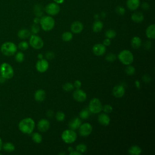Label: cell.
I'll list each match as a JSON object with an SVG mask.
<instances>
[{
	"label": "cell",
	"instance_id": "6",
	"mask_svg": "<svg viewBox=\"0 0 155 155\" xmlns=\"http://www.w3.org/2000/svg\"><path fill=\"white\" fill-rule=\"evenodd\" d=\"M0 75L5 79H10L14 75L13 67L8 63L4 62L0 65Z\"/></svg>",
	"mask_w": 155,
	"mask_h": 155
},
{
	"label": "cell",
	"instance_id": "12",
	"mask_svg": "<svg viewBox=\"0 0 155 155\" xmlns=\"http://www.w3.org/2000/svg\"><path fill=\"white\" fill-rule=\"evenodd\" d=\"M49 67V64L47 59H39L36 63V70L39 73H45L47 71Z\"/></svg>",
	"mask_w": 155,
	"mask_h": 155
},
{
	"label": "cell",
	"instance_id": "55",
	"mask_svg": "<svg viewBox=\"0 0 155 155\" xmlns=\"http://www.w3.org/2000/svg\"><path fill=\"white\" fill-rule=\"evenodd\" d=\"M6 79L0 75V83H4Z\"/></svg>",
	"mask_w": 155,
	"mask_h": 155
},
{
	"label": "cell",
	"instance_id": "9",
	"mask_svg": "<svg viewBox=\"0 0 155 155\" xmlns=\"http://www.w3.org/2000/svg\"><path fill=\"white\" fill-rule=\"evenodd\" d=\"M79 134L82 137H87L93 131V127L92 125L88 122H85L82 124L78 128Z\"/></svg>",
	"mask_w": 155,
	"mask_h": 155
},
{
	"label": "cell",
	"instance_id": "30",
	"mask_svg": "<svg viewBox=\"0 0 155 155\" xmlns=\"http://www.w3.org/2000/svg\"><path fill=\"white\" fill-rule=\"evenodd\" d=\"M62 39L65 42H69L73 39V33L70 31H65L62 35Z\"/></svg>",
	"mask_w": 155,
	"mask_h": 155
},
{
	"label": "cell",
	"instance_id": "34",
	"mask_svg": "<svg viewBox=\"0 0 155 155\" xmlns=\"http://www.w3.org/2000/svg\"><path fill=\"white\" fill-rule=\"evenodd\" d=\"M125 73L127 75L131 76V75H133L135 73L136 69H135L134 66L130 64V65H128L126 67V68L125 69Z\"/></svg>",
	"mask_w": 155,
	"mask_h": 155
},
{
	"label": "cell",
	"instance_id": "45",
	"mask_svg": "<svg viewBox=\"0 0 155 155\" xmlns=\"http://www.w3.org/2000/svg\"><path fill=\"white\" fill-rule=\"evenodd\" d=\"M152 43L150 41H147L143 44V47L145 50H150L151 48Z\"/></svg>",
	"mask_w": 155,
	"mask_h": 155
},
{
	"label": "cell",
	"instance_id": "5",
	"mask_svg": "<svg viewBox=\"0 0 155 155\" xmlns=\"http://www.w3.org/2000/svg\"><path fill=\"white\" fill-rule=\"evenodd\" d=\"M1 53L7 56L14 55L17 51V46L12 42H5L1 47Z\"/></svg>",
	"mask_w": 155,
	"mask_h": 155
},
{
	"label": "cell",
	"instance_id": "7",
	"mask_svg": "<svg viewBox=\"0 0 155 155\" xmlns=\"http://www.w3.org/2000/svg\"><path fill=\"white\" fill-rule=\"evenodd\" d=\"M102 107L101 101L98 98L94 97L90 100L88 109L93 114H98L102 111Z\"/></svg>",
	"mask_w": 155,
	"mask_h": 155
},
{
	"label": "cell",
	"instance_id": "28",
	"mask_svg": "<svg viewBox=\"0 0 155 155\" xmlns=\"http://www.w3.org/2000/svg\"><path fill=\"white\" fill-rule=\"evenodd\" d=\"M2 148H3V150L5 152L11 153V152H13L15 150V147L14 144L11 143V142H6V143L2 144Z\"/></svg>",
	"mask_w": 155,
	"mask_h": 155
},
{
	"label": "cell",
	"instance_id": "39",
	"mask_svg": "<svg viewBox=\"0 0 155 155\" xmlns=\"http://www.w3.org/2000/svg\"><path fill=\"white\" fill-rule=\"evenodd\" d=\"M18 47L20 50L24 51V50H26L28 48L29 44L27 42H26L25 41H21V42L19 43Z\"/></svg>",
	"mask_w": 155,
	"mask_h": 155
},
{
	"label": "cell",
	"instance_id": "48",
	"mask_svg": "<svg viewBox=\"0 0 155 155\" xmlns=\"http://www.w3.org/2000/svg\"><path fill=\"white\" fill-rule=\"evenodd\" d=\"M141 6H142V8L143 10H148L150 8V5L147 2H143Z\"/></svg>",
	"mask_w": 155,
	"mask_h": 155
},
{
	"label": "cell",
	"instance_id": "15",
	"mask_svg": "<svg viewBox=\"0 0 155 155\" xmlns=\"http://www.w3.org/2000/svg\"><path fill=\"white\" fill-rule=\"evenodd\" d=\"M93 53L97 56L104 55L106 52V47L102 44H96L92 48Z\"/></svg>",
	"mask_w": 155,
	"mask_h": 155
},
{
	"label": "cell",
	"instance_id": "36",
	"mask_svg": "<svg viewBox=\"0 0 155 155\" xmlns=\"http://www.w3.org/2000/svg\"><path fill=\"white\" fill-rule=\"evenodd\" d=\"M15 60L16 62H19V63H21V62H22L24 60V58H25V56L24 54V53L21 51H19V52H17L15 53Z\"/></svg>",
	"mask_w": 155,
	"mask_h": 155
},
{
	"label": "cell",
	"instance_id": "41",
	"mask_svg": "<svg viewBox=\"0 0 155 155\" xmlns=\"http://www.w3.org/2000/svg\"><path fill=\"white\" fill-rule=\"evenodd\" d=\"M115 12L120 16H122L125 13V9L122 6H117L115 8Z\"/></svg>",
	"mask_w": 155,
	"mask_h": 155
},
{
	"label": "cell",
	"instance_id": "60",
	"mask_svg": "<svg viewBox=\"0 0 155 155\" xmlns=\"http://www.w3.org/2000/svg\"><path fill=\"white\" fill-rule=\"evenodd\" d=\"M59 154H65V153H62H62H59Z\"/></svg>",
	"mask_w": 155,
	"mask_h": 155
},
{
	"label": "cell",
	"instance_id": "49",
	"mask_svg": "<svg viewBox=\"0 0 155 155\" xmlns=\"http://www.w3.org/2000/svg\"><path fill=\"white\" fill-rule=\"evenodd\" d=\"M46 115L48 117H52L54 115V112L51 110H48L46 113Z\"/></svg>",
	"mask_w": 155,
	"mask_h": 155
},
{
	"label": "cell",
	"instance_id": "3",
	"mask_svg": "<svg viewBox=\"0 0 155 155\" xmlns=\"http://www.w3.org/2000/svg\"><path fill=\"white\" fill-rule=\"evenodd\" d=\"M119 61L124 65L131 64L134 61V56L132 52L128 50H123L117 55Z\"/></svg>",
	"mask_w": 155,
	"mask_h": 155
},
{
	"label": "cell",
	"instance_id": "51",
	"mask_svg": "<svg viewBox=\"0 0 155 155\" xmlns=\"http://www.w3.org/2000/svg\"><path fill=\"white\" fill-rule=\"evenodd\" d=\"M69 154H70V155H81V153H80L79 152L75 150L72 151L71 152H70Z\"/></svg>",
	"mask_w": 155,
	"mask_h": 155
},
{
	"label": "cell",
	"instance_id": "29",
	"mask_svg": "<svg viewBox=\"0 0 155 155\" xmlns=\"http://www.w3.org/2000/svg\"><path fill=\"white\" fill-rule=\"evenodd\" d=\"M31 139L35 143H40L42 141V136L39 133H38V132L32 133Z\"/></svg>",
	"mask_w": 155,
	"mask_h": 155
},
{
	"label": "cell",
	"instance_id": "50",
	"mask_svg": "<svg viewBox=\"0 0 155 155\" xmlns=\"http://www.w3.org/2000/svg\"><path fill=\"white\" fill-rule=\"evenodd\" d=\"M134 84L137 89H139L140 88V82L139 80H136L134 82Z\"/></svg>",
	"mask_w": 155,
	"mask_h": 155
},
{
	"label": "cell",
	"instance_id": "19",
	"mask_svg": "<svg viewBox=\"0 0 155 155\" xmlns=\"http://www.w3.org/2000/svg\"><path fill=\"white\" fill-rule=\"evenodd\" d=\"M82 124V120L80 117H75L73 118L69 122L68 126L70 129L76 130L79 128L80 125Z\"/></svg>",
	"mask_w": 155,
	"mask_h": 155
},
{
	"label": "cell",
	"instance_id": "23",
	"mask_svg": "<svg viewBox=\"0 0 155 155\" xmlns=\"http://www.w3.org/2000/svg\"><path fill=\"white\" fill-rule=\"evenodd\" d=\"M31 35V31L29 30L26 29V28L21 29L18 32V38H20L21 39H23V40L30 38Z\"/></svg>",
	"mask_w": 155,
	"mask_h": 155
},
{
	"label": "cell",
	"instance_id": "17",
	"mask_svg": "<svg viewBox=\"0 0 155 155\" xmlns=\"http://www.w3.org/2000/svg\"><path fill=\"white\" fill-rule=\"evenodd\" d=\"M97 120L102 126H108L110 123V118L105 113L99 114L97 116Z\"/></svg>",
	"mask_w": 155,
	"mask_h": 155
},
{
	"label": "cell",
	"instance_id": "42",
	"mask_svg": "<svg viewBox=\"0 0 155 155\" xmlns=\"http://www.w3.org/2000/svg\"><path fill=\"white\" fill-rule=\"evenodd\" d=\"M102 110L104 111V113H105L107 114H109V113L112 112V111H113V107L111 105H110V104L105 105L104 106L102 107Z\"/></svg>",
	"mask_w": 155,
	"mask_h": 155
},
{
	"label": "cell",
	"instance_id": "4",
	"mask_svg": "<svg viewBox=\"0 0 155 155\" xmlns=\"http://www.w3.org/2000/svg\"><path fill=\"white\" fill-rule=\"evenodd\" d=\"M78 137L76 132L71 129H67L63 131L61 134V139L64 142L67 144L74 143Z\"/></svg>",
	"mask_w": 155,
	"mask_h": 155
},
{
	"label": "cell",
	"instance_id": "46",
	"mask_svg": "<svg viewBox=\"0 0 155 155\" xmlns=\"http://www.w3.org/2000/svg\"><path fill=\"white\" fill-rule=\"evenodd\" d=\"M73 86H74V88H75L76 89H79L82 86V83L81 82V81L79 80H76L74 81V82H73Z\"/></svg>",
	"mask_w": 155,
	"mask_h": 155
},
{
	"label": "cell",
	"instance_id": "53",
	"mask_svg": "<svg viewBox=\"0 0 155 155\" xmlns=\"http://www.w3.org/2000/svg\"><path fill=\"white\" fill-rule=\"evenodd\" d=\"M53 1L54 2H56V4H61L64 2V0H53Z\"/></svg>",
	"mask_w": 155,
	"mask_h": 155
},
{
	"label": "cell",
	"instance_id": "21",
	"mask_svg": "<svg viewBox=\"0 0 155 155\" xmlns=\"http://www.w3.org/2000/svg\"><path fill=\"white\" fill-rule=\"evenodd\" d=\"M145 34L147 37L150 39H154L155 38V25L154 24L150 25L146 29Z\"/></svg>",
	"mask_w": 155,
	"mask_h": 155
},
{
	"label": "cell",
	"instance_id": "27",
	"mask_svg": "<svg viewBox=\"0 0 155 155\" xmlns=\"http://www.w3.org/2000/svg\"><path fill=\"white\" fill-rule=\"evenodd\" d=\"M142 153V148L136 145H133L128 149V153L131 155H139Z\"/></svg>",
	"mask_w": 155,
	"mask_h": 155
},
{
	"label": "cell",
	"instance_id": "40",
	"mask_svg": "<svg viewBox=\"0 0 155 155\" xmlns=\"http://www.w3.org/2000/svg\"><path fill=\"white\" fill-rule=\"evenodd\" d=\"M105 59L108 62H114L116 59V55L113 53H109L106 55Z\"/></svg>",
	"mask_w": 155,
	"mask_h": 155
},
{
	"label": "cell",
	"instance_id": "37",
	"mask_svg": "<svg viewBox=\"0 0 155 155\" xmlns=\"http://www.w3.org/2000/svg\"><path fill=\"white\" fill-rule=\"evenodd\" d=\"M62 88L65 91H71L74 89V86L71 82H68L62 85Z\"/></svg>",
	"mask_w": 155,
	"mask_h": 155
},
{
	"label": "cell",
	"instance_id": "33",
	"mask_svg": "<svg viewBox=\"0 0 155 155\" xmlns=\"http://www.w3.org/2000/svg\"><path fill=\"white\" fill-rule=\"evenodd\" d=\"M76 150L78 152H79L80 153L82 154V153H84L87 151V147L85 144L84 143H79L78 145H76Z\"/></svg>",
	"mask_w": 155,
	"mask_h": 155
},
{
	"label": "cell",
	"instance_id": "54",
	"mask_svg": "<svg viewBox=\"0 0 155 155\" xmlns=\"http://www.w3.org/2000/svg\"><path fill=\"white\" fill-rule=\"evenodd\" d=\"M43 58H44V55L42 53H39L38 54V59H43Z\"/></svg>",
	"mask_w": 155,
	"mask_h": 155
},
{
	"label": "cell",
	"instance_id": "25",
	"mask_svg": "<svg viewBox=\"0 0 155 155\" xmlns=\"http://www.w3.org/2000/svg\"><path fill=\"white\" fill-rule=\"evenodd\" d=\"M44 7L41 4H36L33 7V13L37 17L41 18L44 14Z\"/></svg>",
	"mask_w": 155,
	"mask_h": 155
},
{
	"label": "cell",
	"instance_id": "18",
	"mask_svg": "<svg viewBox=\"0 0 155 155\" xmlns=\"http://www.w3.org/2000/svg\"><path fill=\"white\" fill-rule=\"evenodd\" d=\"M46 97V93L42 89L37 90L34 94V98L38 102H42Z\"/></svg>",
	"mask_w": 155,
	"mask_h": 155
},
{
	"label": "cell",
	"instance_id": "24",
	"mask_svg": "<svg viewBox=\"0 0 155 155\" xmlns=\"http://www.w3.org/2000/svg\"><path fill=\"white\" fill-rule=\"evenodd\" d=\"M142 44V40L139 36H134L131 40V45L134 49L139 48Z\"/></svg>",
	"mask_w": 155,
	"mask_h": 155
},
{
	"label": "cell",
	"instance_id": "59",
	"mask_svg": "<svg viewBox=\"0 0 155 155\" xmlns=\"http://www.w3.org/2000/svg\"><path fill=\"white\" fill-rule=\"evenodd\" d=\"M101 16H102V18H105V13L104 12H102V13H101Z\"/></svg>",
	"mask_w": 155,
	"mask_h": 155
},
{
	"label": "cell",
	"instance_id": "35",
	"mask_svg": "<svg viewBox=\"0 0 155 155\" xmlns=\"http://www.w3.org/2000/svg\"><path fill=\"white\" fill-rule=\"evenodd\" d=\"M55 118L57 121L62 122L65 120V113L61 111H59L56 112V113L55 114Z\"/></svg>",
	"mask_w": 155,
	"mask_h": 155
},
{
	"label": "cell",
	"instance_id": "52",
	"mask_svg": "<svg viewBox=\"0 0 155 155\" xmlns=\"http://www.w3.org/2000/svg\"><path fill=\"white\" fill-rule=\"evenodd\" d=\"M40 19H41V18H39V17L36 16V17L33 19V22H34L35 24H39V22H40Z\"/></svg>",
	"mask_w": 155,
	"mask_h": 155
},
{
	"label": "cell",
	"instance_id": "11",
	"mask_svg": "<svg viewBox=\"0 0 155 155\" xmlns=\"http://www.w3.org/2000/svg\"><path fill=\"white\" fill-rule=\"evenodd\" d=\"M73 99L78 102H83L86 101L87 98V93L82 90L79 88L76 89L73 93Z\"/></svg>",
	"mask_w": 155,
	"mask_h": 155
},
{
	"label": "cell",
	"instance_id": "20",
	"mask_svg": "<svg viewBox=\"0 0 155 155\" xmlns=\"http://www.w3.org/2000/svg\"><path fill=\"white\" fill-rule=\"evenodd\" d=\"M127 8L131 11H134L138 8L140 5V0H127Z\"/></svg>",
	"mask_w": 155,
	"mask_h": 155
},
{
	"label": "cell",
	"instance_id": "8",
	"mask_svg": "<svg viewBox=\"0 0 155 155\" xmlns=\"http://www.w3.org/2000/svg\"><path fill=\"white\" fill-rule=\"evenodd\" d=\"M29 44L31 46V47L36 50L41 49L44 45V41L40 36L33 34H31L30 36Z\"/></svg>",
	"mask_w": 155,
	"mask_h": 155
},
{
	"label": "cell",
	"instance_id": "1",
	"mask_svg": "<svg viewBox=\"0 0 155 155\" xmlns=\"http://www.w3.org/2000/svg\"><path fill=\"white\" fill-rule=\"evenodd\" d=\"M18 128L22 133L30 134L34 131L35 128V122L32 118L26 117L19 122Z\"/></svg>",
	"mask_w": 155,
	"mask_h": 155
},
{
	"label": "cell",
	"instance_id": "32",
	"mask_svg": "<svg viewBox=\"0 0 155 155\" xmlns=\"http://www.w3.org/2000/svg\"><path fill=\"white\" fill-rule=\"evenodd\" d=\"M90 116V111L88 109L84 108L79 113V117L81 119H87Z\"/></svg>",
	"mask_w": 155,
	"mask_h": 155
},
{
	"label": "cell",
	"instance_id": "38",
	"mask_svg": "<svg viewBox=\"0 0 155 155\" xmlns=\"http://www.w3.org/2000/svg\"><path fill=\"white\" fill-rule=\"evenodd\" d=\"M40 31V27L38 24H33L31 27V33L33 35L38 34Z\"/></svg>",
	"mask_w": 155,
	"mask_h": 155
},
{
	"label": "cell",
	"instance_id": "26",
	"mask_svg": "<svg viewBox=\"0 0 155 155\" xmlns=\"http://www.w3.org/2000/svg\"><path fill=\"white\" fill-rule=\"evenodd\" d=\"M104 27V24L103 22L101 21L98 20H96L92 25V30L94 33H98L100 32Z\"/></svg>",
	"mask_w": 155,
	"mask_h": 155
},
{
	"label": "cell",
	"instance_id": "44",
	"mask_svg": "<svg viewBox=\"0 0 155 155\" xmlns=\"http://www.w3.org/2000/svg\"><path fill=\"white\" fill-rule=\"evenodd\" d=\"M142 81L145 82V83H149L150 82V81H151V78L150 75L148 74H144L142 76Z\"/></svg>",
	"mask_w": 155,
	"mask_h": 155
},
{
	"label": "cell",
	"instance_id": "13",
	"mask_svg": "<svg viewBox=\"0 0 155 155\" xmlns=\"http://www.w3.org/2000/svg\"><path fill=\"white\" fill-rule=\"evenodd\" d=\"M112 93L115 97L120 98L124 96L125 93V88L123 85L119 84L115 85L113 87Z\"/></svg>",
	"mask_w": 155,
	"mask_h": 155
},
{
	"label": "cell",
	"instance_id": "14",
	"mask_svg": "<svg viewBox=\"0 0 155 155\" xmlns=\"http://www.w3.org/2000/svg\"><path fill=\"white\" fill-rule=\"evenodd\" d=\"M50 127V123L47 119H40L37 124L38 130L41 132H46Z\"/></svg>",
	"mask_w": 155,
	"mask_h": 155
},
{
	"label": "cell",
	"instance_id": "22",
	"mask_svg": "<svg viewBox=\"0 0 155 155\" xmlns=\"http://www.w3.org/2000/svg\"><path fill=\"white\" fill-rule=\"evenodd\" d=\"M131 20L135 23H140L144 19L143 15L140 12H134L131 16Z\"/></svg>",
	"mask_w": 155,
	"mask_h": 155
},
{
	"label": "cell",
	"instance_id": "58",
	"mask_svg": "<svg viewBox=\"0 0 155 155\" xmlns=\"http://www.w3.org/2000/svg\"><path fill=\"white\" fill-rule=\"evenodd\" d=\"M2 141L0 138V150L2 149Z\"/></svg>",
	"mask_w": 155,
	"mask_h": 155
},
{
	"label": "cell",
	"instance_id": "47",
	"mask_svg": "<svg viewBox=\"0 0 155 155\" xmlns=\"http://www.w3.org/2000/svg\"><path fill=\"white\" fill-rule=\"evenodd\" d=\"M104 45H105V47H108L109 45H110L111 44V39H108V38H105L104 41H103V44Z\"/></svg>",
	"mask_w": 155,
	"mask_h": 155
},
{
	"label": "cell",
	"instance_id": "31",
	"mask_svg": "<svg viewBox=\"0 0 155 155\" xmlns=\"http://www.w3.org/2000/svg\"><path fill=\"white\" fill-rule=\"evenodd\" d=\"M116 31L113 29H108L105 33V36L107 38L113 39L116 36Z\"/></svg>",
	"mask_w": 155,
	"mask_h": 155
},
{
	"label": "cell",
	"instance_id": "16",
	"mask_svg": "<svg viewBox=\"0 0 155 155\" xmlns=\"http://www.w3.org/2000/svg\"><path fill=\"white\" fill-rule=\"evenodd\" d=\"M84 29L83 24L78 21L73 22L70 26L71 31L74 34L80 33Z\"/></svg>",
	"mask_w": 155,
	"mask_h": 155
},
{
	"label": "cell",
	"instance_id": "56",
	"mask_svg": "<svg viewBox=\"0 0 155 155\" xmlns=\"http://www.w3.org/2000/svg\"><path fill=\"white\" fill-rule=\"evenodd\" d=\"M73 150H74V148H73V147H68V151L69 152H71V151H73Z\"/></svg>",
	"mask_w": 155,
	"mask_h": 155
},
{
	"label": "cell",
	"instance_id": "2",
	"mask_svg": "<svg viewBox=\"0 0 155 155\" xmlns=\"http://www.w3.org/2000/svg\"><path fill=\"white\" fill-rule=\"evenodd\" d=\"M40 25L41 28L45 31H49L53 29L55 25V21L50 15L42 16L40 19Z\"/></svg>",
	"mask_w": 155,
	"mask_h": 155
},
{
	"label": "cell",
	"instance_id": "43",
	"mask_svg": "<svg viewBox=\"0 0 155 155\" xmlns=\"http://www.w3.org/2000/svg\"><path fill=\"white\" fill-rule=\"evenodd\" d=\"M55 57V54L53 51H49L46 52L45 53V58L47 60H52Z\"/></svg>",
	"mask_w": 155,
	"mask_h": 155
},
{
	"label": "cell",
	"instance_id": "10",
	"mask_svg": "<svg viewBox=\"0 0 155 155\" xmlns=\"http://www.w3.org/2000/svg\"><path fill=\"white\" fill-rule=\"evenodd\" d=\"M45 12L50 16H54L60 12V6L56 2H51L45 7Z\"/></svg>",
	"mask_w": 155,
	"mask_h": 155
},
{
	"label": "cell",
	"instance_id": "57",
	"mask_svg": "<svg viewBox=\"0 0 155 155\" xmlns=\"http://www.w3.org/2000/svg\"><path fill=\"white\" fill-rule=\"evenodd\" d=\"M94 17V19H95L96 20H98L99 18V15L98 14H96Z\"/></svg>",
	"mask_w": 155,
	"mask_h": 155
}]
</instances>
